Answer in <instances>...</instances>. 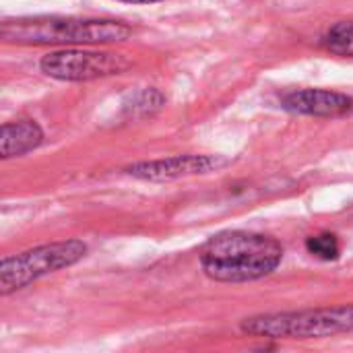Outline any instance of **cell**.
<instances>
[{
	"mask_svg": "<svg viewBox=\"0 0 353 353\" xmlns=\"http://www.w3.org/2000/svg\"><path fill=\"white\" fill-rule=\"evenodd\" d=\"M223 161L209 157V155H178L170 159H159V161H147V163H137L128 168V174L145 180H172V178H182V176H192V174H205L211 172L213 168H219Z\"/></svg>",
	"mask_w": 353,
	"mask_h": 353,
	"instance_id": "6",
	"label": "cell"
},
{
	"mask_svg": "<svg viewBox=\"0 0 353 353\" xmlns=\"http://www.w3.org/2000/svg\"><path fill=\"white\" fill-rule=\"evenodd\" d=\"M242 331L248 335H261L271 339L329 337L335 333L353 331V306L254 316L242 323Z\"/></svg>",
	"mask_w": 353,
	"mask_h": 353,
	"instance_id": "3",
	"label": "cell"
},
{
	"mask_svg": "<svg viewBox=\"0 0 353 353\" xmlns=\"http://www.w3.org/2000/svg\"><path fill=\"white\" fill-rule=\"evenodd\" d=\"M120 2H134V4H149V2H159V0H120Z\"/></svg>",
	"mask_w": 353,
	"mask_h": 353,
	"instance_id": "11",
	"label": "cell"
},
{
	"mask_svg": "<svg viewBox=\"0 0 353 353\" xmlns=\"http://www.w3.org/2000/svg\"><path fill=\"white\" fill-rule=\"evenodd\" d=\"M0 35L12 43H108L126 39L130 27L118 21L35 17L4 21Z\"/></svg>",
	"mask_w": 353,
	"mask_h": 353,
	"instance_id": "2",
	"label": "cell"
},
{
	"mask_svg": "<svg viewBox=\"0 0 353 353\" xmlns=\"http://www.w3.org/2000/svg\"><path fill=\"white\" fill-rule=\"evenodd\" d=\"M325 48L339 56H353V23H337L323 39Z\"/></svg>",
	"mask_w": 353,
	"mask_h": 353,
	"instance_id": "9",
	"label": "cell"
},
{
	"mask_svg": "<svg viewBox=\"0 0 353 353\" xmlns=\"http://www.w3.org/2000/svg\"><path fill=\"white\" fill-rule=\"evenodd\" d=\"M306 248L310 254H314L323 261H335L339 256V242L333 234H321V236L308 238Z\"/></svg>",
	"mask_w": 353,
	"mask_h": 353,
	"instance_id": "10",
	"label": "cell"
},
{
	"mask_svg": "<svg viewBox=\"0 0 353 353\" xmlns=\"http://www.w3.org/2000/svg\"><path fill=\"white\" fill-rule=\"evenodd\" d=\"M130 62L120 54L105 52H54L41 58V70L60 81H91L126 70Z\"/></svg>",
	"mask_w": 353,
	"mask_h": 353,
	"instance_id": "5",
	"label": "cell"
},
{
	"mask_svg": "<svg viewBox=\"0 0 353 353\" xmlns=\"http://www.w3.org/2000/svg\"><path fill=\"white\" fill-rule=\"evenodd\" d=\"M281 259L283 248L273 238L250 232H225L207 242L201 267L215 281L242 283L273 273Z\"/></svg>",
	"mask_w": 353,
	"mask_h": 353,
	"instance_id": "1",
	"label": "cell"
},
{
	"mask_svg": "<svg viewBox=\"0 0 353 353\" xmlns=\"http://www.w3.org/2000/svg\"><path fill=\"white\" fill-rule=\"evenodd\" d=\"M283 105L290 112L308 116H341L353 110V99L327 89H300L283 97Z\"/></svg>",
	"mask_w": 353,
	"mask_h": 353,
	"instance_id": "7",
	"label": "cell"
},
{
	"mask_svg": "<svg viewBox=\"0 0 353 353\" xmlns=\"http://www.w3.org/2000/svg\"><path fill=\"white\" fill-rule=\"evenodd\" d=\"M87 252V246L79 240L54 242L37 246L33 250L4 256L0 263V292L2 296L29 285L31 281L74 265Z\"/></svg>",
	"mask_w": 353,
	"mask_h": 353,
	"instance_id": "4",
	"label": "cell"
},
{
	"mask_svg": "<svg viewBox=\"0 0 353 353\" xmlns=\"http://www.w3.org/2000/svg\"><path fill=\"white\" fill-rule=\"evenodd\" d=\"M43 139L41 128L33 122V120H19L12 124H4L2 126V157H14V155H23L31 149H35Z\"/></svg>",
	"mask_w": 353,
	"mask_h": 353,
	"instance_id": "8",
	"label": "cell"
}]
</instances>
